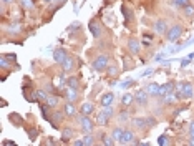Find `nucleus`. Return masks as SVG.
<instances>
[{
  "instance_id": "1",
  "label": "nucleus",
  "mask_w": 194,
  "mask_h": 146,
  "mask_svg": "<svg viewBox=\"0 0 194 146\" xmlns=\"http://www.w3.org/2000/svg\"><path fill=\"white\" fill-rule=\"evenodd\" d=\"M133 125L138 128V130H144V128H151L156 125V120L154 118H134L133 120Z\"/></svg>"
},
{
  "instance_id": "2",
  "label": "nucleus",
  "mask_w": 194,
  "mask_h": 146,
  "mask_svg": "<svg viewBox=\"0 0 194 146\" xmlns=\"http://www.w3.org/2000/svg\"><path fill=\"white\" fill-rule=\"evenodd\" d=\"M183 27H181V25H174V27H171V28H169V30H168V35H166V38H168V42H176V40H178L179 37H181V35H183Z\"/></svg>"
},
{
  "instance_id": "3",
  "label": "nucleus",
  "mask_w": 194,
  "mask_h": 146,
  "mask_svg": "<svg viewBox=\"0 0 194 146\" xmlns=\"http://www.w3.org/2000/svg\"><path fill=\"white\" fill-rule=\"evenodd\" d=\"M78 123L81 126V130H83L85 133H91L93 131V121L88 115H81L78 116Z\"/></svg>"
},
{
  "instance_id": "4",
  "label": "nucleus",
  "mask_w": 194,
  "mask_h": 146,
  "mask_svg": "<svg viewBox=\"0 0 194 146\" xmlns=\"http://www.w3.org/2000/svg\"><path fill=\"white\" fill-rule=\"evenodd\" d=\"M111 115H113V108H111V106H105L103 111H100L98 116H96V123L98 125H106Z\"/></svg>"
},
{
  "instance_id": "5",
  "label": "nucleus",
  "mask_w": 194,
  "mask_h": 146,
  "mask_svg": "<svg viewBox=\"0 0 194 146\" xmlns=\"http://www.w3.org/2000/svg\"><path fill=\"white\" fill-rule=\"evenodd\" d=\"M106 67H108V57L106 55H100L96 60L93 62V68L98 70V72H103Z\"/></svg>"
},
{
  "instance_id": "6",
  "label": "nucleus",
  "mask_w": 194,
  "mask_h": 146,
  "mask_svg": "<svg viewBox=\"0 0 194 146\" xmlns=\"http://www.w3.org/2000/svg\"><path fill=\"white\" fill-rule=\"evenodd\" d=\"M88 28H90V32H91V35L95 38H100L101 37V27H100V23L96 22V20H91L90 23H88Z\"/></svg>"
},
{
  "instance_id": "7",
  "label": "nucleus",
  "mask_w": 194,
  "mask_h": 146,
  "mask_svg": "<svg viewBox=\"0 0 194 146\" xmlns=\"http://www.w3.org/2000/svg\"><path fill=\"white\" fill-rule=\"evenodd\" d=\"M134 100H136L138 105H146V101H148V91L138 90L136 93H134Z\"/></svg>"
},
{
  "instance_id": "8",
  "label": "nucleus",
  "mask_w": 194,
  "mask_h": 146,
  "mask_svg": "<svg viewBox=\"0 0 194 146\" xmlns=\"http://www.w3.org/2000/svg\"><path fill=\"white\" fill-rule=\"evenodd\" d=\"M113 100H115V95L113 93H105V95L101 96V106L105 108V106H111V103H113Z\"/></svg>"
},
{
  "instance_id": "9",
  "label": "nucleus",
  "mask_w": 194,
  "mask_h": 146,
  "mask_svg": "<svg viewBox=\"0 0 194 146\" xmlns=\"http://www.w3.org/2000/svg\"><path fill=\"white\" fill-rule=\"evenodd\" d=\"M146 91H148V95L158 96V95H161V86L158 85V83H151V85H148V88H146Z\"/></svg>"
},
{
  "instance_id": "10",
  "label": "nucleus",
  "mask_w": 194,
  "mask_h": 146,
  "mask_svg": "<svg viewBox=\"0 0 194 146\" xmlns=\"http://www.w3.org/2000/svg\"><path fill=\"white\" fill-rule=\"evenodd\" d=\"M53 58H55V62L63 63L65 60H67V53H65L63 48H57V50L53 51Z\"/></svg>"
},
{
  "instance_id": "11",
  "label": "nucleus",
  "mask_w": 194,
  "mask_h": 146,
  "mask_svg": "<svg viewBox=\"0 0 194 146\" xmlns=\"http://www.w3.org/2000/svg\"><path fill=\"white\" fill-rule=\"evenodd\" d=\"M134 139V135L131 130H125V133H123V139H121V144H131Z\"/></svg>"
},
{
  "instance_id": "12",
  "label": "nucleus",
  "mask_w": 194,
  "mask_h": 146,
  "mask_svg": "<svg viewBox=\"0 0 194 146\" xmlns=\"http://www.w3.org/2000/svg\"><path fill=\"white\" fill-rule=\"evenodd\" d=\"M181 95H183V98H191V96L194 95V88H192V85H191V83H184Z\"/></svg>"
},
{
  "instance_id": "13",
  "label": "nucleus",
  "mask_w": 194,
  "mask_h": 146,
  "mask_svg": "<svg viewBox=\"0 0 194 146\" xmlns=\"http://www.w3.org/2000/svg\"><path fill=\"white\" fill-rule=\"evenodd\" d=\"M67 98H68V101L70 103H73L76 98H78V88H67Z\"/></svg>"
},
{
  "instance_id": "14",
  "label": "nucleus",
  "mask_w": 194,
  "mask_h": 146,
  "mask_svg": "<svg viewBox=\"0 0 194 146\" xmlns=\"http://www.w3.org/2000/svg\"><path fill=\"white\" fill-rule=\"evenodd\" d=\"M128 46H129V50H131V53H134V55L139 51V43H138L136 38H131V40H129V42H128Z\"/></svg>"
},
{
  "instance_id": "15",
  "label": "nucleus",
  "mask_w": 194,
  "mask_h": 146,
  "mask_svg": "<svg viewBox=\"0 0 194 146\" xmlns=\"http://www.w3.org/2000/svg\"><path fill=\"white\" fill-rule=\"evenodd\" d=\"M93 110H95V106H93V103H83L81 105V115H91Z\"/></svg>"
},
{
  "instance_id": "16",
  "label": "nucleus",
  "mask_w": 194,
  "mask_h": 146,
  "mask_svg": "<svg viewBox=\"0 0 194 146\" xmlns=\"http://www.w3.org/2000/svg\"><path fill=\"white\" fill-rule=\"evenodd\" d=\"M123 133H125V130H123V128H115L113 133H111V136L115 138V141L121 143V139H123Z\"/></svg>"
},
{
  "instance_id": "17",
  "label": "nucleus",
  "mask_w": 194,
  "mask_h": 146,
  "mask_svg": "<svg viewBox=\"0 0 194 146\" xmlns=\"http://www.w3.org/2000/svg\"><path fill=\"white\" fill-rule=\"evenodd\" d=\"M174 91V85L173 83H164L161 86V95L159 96H164V95H168V93H173Z\"/></svg>"
},
{
  "instance_id": "18",
  "label": "nucleus",
  "mask_w": 194,
  "mask_h": 146,
  "mask_svg": "<svg viewBox=\"0 0 194 146\" xmlns=\"http://www.w3.org/2000/svg\"><path fill=\"white\" fill-rule=\"evenodd\" d=\"M154 30L158 33H164V32H166V22H164V20H158L154 23Z\"/></svg>"
},
{
  "instance_id": "19",
  "label": "nucleus",
  "mask_w": 194,
  "mask_h": 146,
  "mask_svg": "<svg viewBox=\"0 0 194 146\" xmlns=\"http://www.w3.org/2000/svg\"><path fill=\"white\" fill-rule=\"evenodd\" d=\"M76 113V110H75V106H73V103H67V105H65V115H67V116H73Z\"/></svg>"
},
{
  "instance_id": "20",
  "label": "nucleus",
  "mask_w": 194,
  "mask_h": 146,
  "mask_svg": "<svg viewBox=\"0 0 194 146\" xmlns=\"http://www.w3.org/2000/svg\"><path fill=\"white\" fill-rule=\"evenodd\" d=\"M133 101H134V95H131V93H126V95L123 96V105H125V106H129Z\"/></svg>"
},
{
  "instance_id": "21",
  "label": "nucleus",
  "mask_w": 194,
  "mask_h": 146,
  "mask_svg": "<svg viewBox=\"0 0 194 146\" xmlns=\"http://www.w3.org/2000/svg\"><path fill=\"white\" fill-rule=\"evenodd\" d=\"M62 65H63V70H65V72H70V70L73 68V60L67 57V60H65V62L62 63Z\"/></svg>"
},
{
  "instance_id": "22",
  "label": "nucleus",
  "mask_w": 194,
  "mask_h": 146,
  "mask_svg": "<svg viewBox=\"0 0 194 146\" xmlns=\"http://www.w3.org/2000/svg\"><path fill=\"white\" fill-rule=\"evenodd\" d=\"M67 85H68V88H78V78H76V77L68 78L67 80Z\"/></svg>"
},
{
  "instance_id": "23",
  "label": "nucleus",
  "mask_w": 194,
  "mask_h": 146,
  "mask_svg": "<svg viewBox=\"0 0 194 146\" xmlns=\"http://www.w3.org/2000/svg\"><path fill=\"white\" fill-rule=\"evenodd\" d=\"M8 118H10V121H12V123H15V125H22V116H19V115H17V113H12L10 116H8Z\"/></svg>"
},
{
  "instance_id": "24",
  "label": "nucleus",
  "mask_w": 194,
  "mask_h": 146,
  "mask_svg": "<svg viewBox=\"0 0 194 146\" xmlns=\"http://www.w3.org/2000/svg\"><path fill=\"white\" fill-rule=\"evenodd\" d=\"M72 136H73V130H72V128H65V131H63V141H68Z\"/></svg>"
},
{
  "instance_id": "25",
  "label": "nucleus",
  "mask_w": 194,
  "mask_h": 146,
  "mask_svg": "<svg viewBox=\"0 0 194 146\" xmlns=\"http://www.w3.org/2000/svg\"><path fill=\"white\" fill-rule=\"evenodd\" d=\"M46 105L55 108L57 105H58V98H57V96H48V98H46Z\"/></svg>"
},
{
  "instance_id": "26",
  "label": "nucleus",
  "mask_w": 194,
  "mask_h": 146,
  "mask_svg": "<svg viewBox=\"0 0 194 146\" xmlns=\"http://www.w3.org/2000/svg\"><path fill=\"white\" fill-rule=\"evenodd\" d=\"M183 8H184V14H186L187 17H192V15H194V7H192L191 3H187L186 7H183Z\"/></svg>"
},
{
  "instance_id": "27",
  "label": "nucleus",
  "mask_w": 194,
  "mask_h": 146,
  "mask_svg": "<svg viewBox=\"0 0 194 146\" xmlns=\"http://www.w3.org/2000/svg\"><path fill=\"white\" fill-rule=\"evenodd\" d=\"M173 3L176 7H186V5L189 3V0H173Z\"/></svg>"
},
{
  "instance_id": "28",
  "label": "nucleus",
  "mask_w": 194,
  "mask_h": 146,
  "mask_svg": "<svg viewBox=\"0 0 194 146\" xmlns=\"http://www.w3.org/2000/svg\"><path fill=\"white\" fill-rule=\"evenodd\" d=\"M83 143H85L86 146H90V144L95 143V139H93V136H91V135H86V136L83 138Z\"/></svg>"
},
{
  "instance_id": "29",
  "label": "nucleus",
  "mask_w": 194,
  "mask_h": 146,
  "mask_svg": "<svg viewBox=\"0 0 194 146\" xmlns=\"http://www.w3.org/2000/svg\"><path fill=\"white\" fill-rule=\"evenodd\" d=\"M37 135H38V130H35V128H30V130H28V136H30L32 141L37 138Z\"/></svg>"
},
{
  "instance_id": "30",
  "label": "nucleus",
  "mask_w": 194,
  "mask_h": 146,
  "mask_svg": "<svg viewBox=\"0 0 194 146\" xmlns=\"http://www.w3.org/2000/svg\"><path fill=\"white\" fill-rule=\"evenodd\" d=\"M103 144H108V146L115 144V138H113V136H111V138H108V136H103Z\"/></svg>"
},
{
  "instance_id": "31",
  "label": "nucleus",
  "mask_w": 194,
  "mask_h": 146,
  "mask_svg": "<svg viewBox=\"0 0 194 146\" xmlns=\"http://www.w3.org/2000/svg\"><path fill=\"white\" fill-rule=\"evenodd\" d=\"M20 2H22V5L25 8H33V2H32V0H20Z\"/></svg>"
},
{
  "instance_id": "32",
  "label": "nucleus",
  "mask_w": 194,
  "mask_h": 146,
  "mask_svg": "<svg viewBox=\"0 0 194 146\" xmlns=\"http://www.w3.org/2000/svg\"><path fill=\"white\" fill-rule=\"evenodd\" d=\"M158 144H161V146H164V144H168V136H166V135H163V136H159V138H158Z\"/></svg>"
},
{
  "instance_id": "33",
  "label": "nucleus",
  "mask_w": 194,
  "mask_h": 146,
  "mask_svg": "<svg viewBox=\"0 0 194 146\" xmlns=\"http://www.w3.org/2000/svg\"><path fill=\"white\" fill-rule=\"evenodd\" d=\"M174 98H176V95H174V96H173V95H168L166 98H164V103H173Z\"/></svg>"
},
{
  "instance_id": "34",
  "label": "nucleus",
  "mask_w": 194,
  "mask_h": 146,
  "mask_svg": "<svg viewBox=\"0 0 194 146\" xmlns=\"http://www.w3.org/2000/svg\"><path fill=\"white\" fill-rule=\"evenodd\" d=\"M131 85H133V80H128L125 83H121V88H128V86H131Z\"/></svg>"
},
{
  "instance_id": "35",
  "label": "nucleus",
  "mask_w": 194,
  "mask_h": 146,
  "mask_svg": "<svg viewBox=\"0 0 194 146\" xmlns=\"http://www.w3.org/2000/svg\"><path fill=\"white\" fill-rule=\"evenodd\" d=\"M108 73L111 75V77H115V75H116V67H110V70H108Z\"/></svg>"
},
{
  "instance_id": "36",
  "label": "nucleus",
  "mask_w": 194,
  "mask_h": 146,
  "mask_svg": "<svg viewBox=\"0 0 194 146\" xmlns=\"http://www.w3.org/2000/svg\"><path fill=\"white\" fill-rule=\"evenodd\" d=\"M120 120H121V121H126V120H128V113L123 111V113L120 115Z\"/></svg>"
},
{
  "instance_id": "37",
  "label": "nucleus",
  "mask_w": 194,
  "mask_h": 146,
  "mask_svg": "<svg viewBox=\"0 0 194 146\" xmlns=\"http://www.w3.org/2000/svg\"><path fill=\"white\" fill-rule=\"evenodd\" d=\"M123 14H125L126 22H128V20H129V12H128V7H123Z\"/></svg>"
},
{
  "instance_id": "38",
  "label": "nucleus",
  "mask_w": 194,
  "mask_h": 146,
  "mask_svg": "<svg viewBox=\"0 0 194 146\" xmlns=\"http://www.w3.org/2000/svg\"><path fill=\"white\" fill-rule=\"evenodd\" d=\"M19 28H20L19 25H10V27H8V30H10V32H19Z\"/></svg>"
},
{
  "instance_id": "39",
  "label": "nucleus",
  "mask_w": 194,
  "mask_h": 146,
  "mask_svg": "<svg viewBox=\"0 0 194 146\" xmlns=\"http://www.w3.org/2000/svg\"><path fill=\"white\" fill-rule=\"evenodd\" d=\"M187 65H189V58H186V60H181V67H187Z\"/></svg>"
},
{
  "instance_id": "40",
  "label": "nucleus",
  "mask_w": 194,
  "mask_h": 146,
  "mask_svg": "<svg viewBox=\"0 0 194 146\" xmlns=\"http://www.w3.org/2000/svg\"><path fill=\"white\" fill-rule=\"evenodd\" d=\"M151 73H153V70H151V68H148V70H146V72H144L143 75H141V77H149Z\"/></svg>"
},
{
  "instance_id": "41",
  "label": "nucleus",
  "mask_w": 194,
  "mask_h": 146,
  "mask_svg": "<svg viewBox=\"0 0 194 146\" xmlns=\"http://www.w3.org/2000/svg\"><path fill=\"white\" fill-rule=\"evenodd\" d=\"M189 133H191V136H194V121L189 125Z\"/></svg>"
},
{
  "instance_id": "42",
  "label": "nucleus",
  "mask_w": 194,
  "mask_h": 146,
  "mask_svg": "<svg viewBox=\"0 0 194 146\" xmlns=\"http://www.w3.org/2000/svg\"><path fill=\"white\" fill-rule=\"evenodd\" d=\"M73 144L75 146H83L85 143H83V139H78V141H73Z\"/></svg>"
},
{
  "instance_id": "43",
  "label": "nucleus",
  "mask_w": 194,
  "mask_h": 146,
  "mask_svg": "<svg viewBox=\"0 0 194 146\" xmlns=\"http://www.w3.org/2000/svg\"><path fill=\"white\" fill-rule=\"evenodd\" d=\"M189 144H192V146H194V136H191V139H189Z\"/></svg>"
},
{
  "instance_id": "44",
  "label": "nucleus",
  "mask_w": 194,
  "mask_h": 146,
  "mask_svg": "<svg viewBox=\"0 0 194 146\" xmlns=\"http://www.w3.org/2000/svg\"><path fill=\"white\" fill-rule=\"evenodd\" d=\"M57 2H58V3H60V5H62L63 2H67V0H57Z\"/></svg>"
},
{
  "instance_id": "45",
  "label": "nucleus",
  "mask_w": 194,
  "mask_h": 146,
  "mask_svg": "<svg viewBox=\"0 0 194 146\" xmlns=\"http://www.w3.org/2000/svg\"><path fill=\"white\" fill-rule=\"evenodd\" d=\"M2 2H3V3H8V2H12V0H2Z\"/></svg>"
},
{
  "instance_id": "46",
  "label": "nucleus",
  "mask_w": 194,
  "mask_h": 146,
  "mask_svg": "<svg viewBox=\"0 0 194 146\" xmlns=\"http://www.w3.org/2000/svg\"><path fill=\"white\" fill-rule=\"evenodd\" d=\"M45 2H50V0H45Z\"/></svg>"
}]
</instances>
